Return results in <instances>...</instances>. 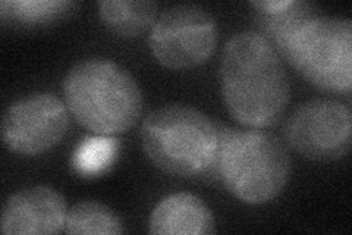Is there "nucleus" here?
I'll return each mask as SVG.
<instances>
[{
    "instance_id": "obj_3",
    "label": "nucleus",
    "mask_w": 352,
    "mask_h": 235,
    "mask_svg": "<svg viewBox=\"0 0 352 235\" xmlns=\"http://www.w3.org/2000/svg\"><path fill=\"white\" fill-rule=\"evenodd\" d=\"M140 139L148 161L181 178L214 176L220 152L219 125L186 105H166L142 121Z\"/></svg>"
},
{
    "instance_id": "obj_11",
    "label": "nucleus",
    "mask_w": 352,
    "mask_h": 235,
    "mask_svg": "<svg viewBox=\"0 0 352 235\" xmlns=\"http://www.w3.org/2000/svg\"><path fill=\"white\" fill-rule=\"evenodd\" d=\"M320 15H318V8L316 5L292 0L289 6L278 10V12H257L254 27L257 28L256 32L266 39L278 54L285 58L296 31Z\"/></svg>"
},
{
    "instance_id": "obj_4",
    "label": "nucleus",
    "mask_w": 352,
    "mask_h": 235,
    "mask_svg": "<svg viewBox=\"0 0 352 235\" xmlns=\"http://www.w3.org/2000/svg\"><path fill=\"white\" fill-rule=\"evenodd\" d=\"M220 152L214 176L247 205L276 198L291 176V158L279 137L269 131L219 125Z\"/></svg>"
},
{
    "instance_id": "obj_1",
    "label": "nucleus",
    "mask_w": 352,
    "mask_h": 235,
    "mask_svg": "<svg viewBox=\"0 0 352 235\" xmlns=\"http://www.w3.org/2000/svg\"><path fill=\"white\" fill-rule=\"evenodd\" d=\"M219 80L229 114L241 125L273 127L288 108L289 76L278 52L256 31H242L228 40Z\"/></svg>"
},
{
    "instance_id": "obj_6",
    "label": "nucleus",
    "mask_w": 352,
    "mask_h": 235,
    "mask_svg": "<svg viewBox=\"0 0 352 235\" xmlns=\"http://www.w3.org/2000/svg\"><path fill=\"white\" fill-rule=\"evenodd\" d=\"M219 31L213 15L200 5L169 8L154 22L148 46L154 58L169 70H191L210 59Z\"/></svg>"
},
{
    "instance_id": "obj_16",
    "label": "nucleus",
    "mask_w": 352,
    "mask_h": 235,
    "mask_svg": "<svg viewBox=\"0 0 352 235\" xmlns=\"http://www.w3.org/2000/svg\"><path fill=\"white\" fill-rule=\"evenodd\" d=\"M292 0H254L250 5L254 8L257 12H278L291 5Z\"/></svg>"
},
{
    "instance_id": "obj_5",
    "label": "nucleus",
    "mask_w": 352,
    "mask_h": 235,
    "mask_svg": "<svg viewBox=\"0 0 352 235\" xmlns=\"http://www.w3.org/2000/svg\"><path fill=\"white\" fill-rule=\"evenodd\" d=\"M285 59L307 81L326 92L349 93L352 87V21L317 17L292 37Z\"/></svg>"
},
{
    "instance_id": "obj_13",
    "label": "nucleus",
    "mask_w": 352,
    "mask_h": 235,
    "mask_svg": "<svg viewBox=\"0 0 352 235\" xmlns=\"http://www.w3.org/2000/svg\"><path fill=\"white\" fill-rule=\"evenodd\" d=\"M66 234L118 235L124 225L115 212L98 201H81L68 210L65 221Z\"/></svg>"
},
{
    "instance_id": "obj_14",
    "label": "nucleus",
    "mask_w": 352,
    "mask_h": 235,
    "mask_svg": "<svg viewBox=\"0 0 352 235\" xmlns=\"http://www.w3.org/2000/svg\"><path fill=\"white\" fill-rule=\"evenodd\" d=\"M118 141L109 136L87 137L74 156L75 170L82 175H97L112 163Z\"/></svg>"
},
{
    "instance_id": "obj_9",
    "label": "nucleus",
    "mask_w": 352,
    "mask_h": 235,
    "mask_svg": "<svg viewBox=\"0 0 352 235\" xmlns=\"http://www.w3.org/2000/svg\"><path fill=\"white\" fill-rule=\"evenodd\" d=\"M68 215L63 196L47 185L21 190L3 206L0 231L5 235L59 234Z\"/></svg>"
},
{
    "instance_id": "obj_10",
    "label": "nucleus",
    "mask_w": 352,
    "mask_h": 235,
    "mask_svg": "<svg viewBox=\"0 0 352 235\" xmlns=\"http://www.w3.org/2000/svg\"><path fill=\"white\" fill-rule=\"evenodd\" d=\"M148 231L157 235H208L216 231V223L212 210L200 197L176 193L154 207Z\"/></svg>"
},
{
    "instance_id": "obj_12",
    "label": "nucleus",
    "mask_w": 352,
    "mask_h": 235,
    "mask_svg": "<svg viewBox=\"0 0 352 235\" xmlns=\"http://www.w3.org/2000/svg\"><path fill=\"white\" fill-rule=\"evenodd\" d=\"M159 12L157 2L146 0H103L98 15L103 24L120 37H137L151 28Z\"/></svg>"
},
{
    "instance_id": "obj_15",
    "label": "nucleus",
    "mask_w": 352,
    "mask_h": 235,
    "mask_svg": "<svg viewBox=\"0 0 352 235\" xmlns=\"http://www.w3.org/2000/svg\"><path fill=\"white\" fill-rule=\"evenodd\" d=\"M72 2H62V0H19V2H2L0 10H2V18L16 19L21 22H44L60 17L66 14L74 6Z\"/></svg>"
},
{
    "instance_id": "obj_7",
    "label": "nucleus",
    "mask_w": 352,
    "mask_h": 235,
    "mask_svg": "<svg viewBox=\"0 0 352 235\" xmlns=\"http://www.w3.org/2000/svg\"><path fill=\"white\" fill-rule=\"evenodd\" d=\"M291 147L311 161H336L351 149L352 114L339 100L313 99L294 109L285 122Z\"/></svg>"
},
{
    "instance_id": "obj_2",
    "label": "nucleus",
    "mask_w": 352,
    "mask_h": 235,
    "mask_svg": "<svg viewBox=\"0 0 352 235\" xmlns=\"http://www.w3.org/2000/svg\"><path fill=\"white\" fill-rule=\"evenodd\" d=\"M63 96L75 121L97 136L126 132L144 109L135 78L107 59L75 63L63 80Z\"/></svg>"
},
{
    "instance_id": "obj_8",
    "label": "nucleus",
    "mask_w": 352,
    "mask_h": 235,
    "mask_svg": "<svg viewBox=\"0 0 352 235\" xmlns=\"http://www.w3.org/2000/svg\"><path fill=\"white\" fill-rule=\"evenodd\" d=\"M68 128V106L52 93H34L6 109L2 141L15 154L37 156L59 144Z\"/></svg>"
}]
</instances>
